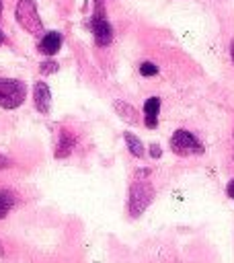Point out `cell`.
I'll return each instance as SVG.
<instances>
[{
  "mask_svg": "<svg viewBox=\"0 0 234 263\" xmlns=\"http://www.w3.org/2000/svg\"><path fill=\"white\" fill-rule=\"evenodd\" d=\"M123 140H125V144H127V150H129L135 158H144L146 148H144L142 140H140L135 134H131V132H123Z\"/></svg>",
  "mask_w": 234,
  "mask_h": 263,
  "instance_id": "7c38bea8",
  "label": "cell"
},
{
  "mask_svg": "<svg viewBox=\"0 0 234 263\" xmlns=\"http://www.w3.org/2000/svg\"><path fill=\"white\" fill-rule=\"evenodd\" d=\"M154 199V187L146 179H135L127 193V214L131 218H140Z\"/></svg>",
  "mask_w": 234,
  "mask_h": 263,
  "instance_id": "6da1fadb",
  "label": "cell"
},
{
  "mask_svg": "<svg viewBox=\"0 0 234 263\" xmlns=\"http://www.w3.org/2000/svg\"><path fill=\"white\" fill-rule=\"evenodd\" d=\"M4 41H6V37H4V33L0 31V47H2V43H4Z\"/></svg>",
  "mask_w": 234,
  "mask_h": 263,
  "instance_id": "d6986e66",
  "label": "cell"
},
{
  "mask_svg": "<svg viewBox=\"0 0 234 263\" xmlns=\"http://www.w3.org/2000/svg\"><path fill=\"white\" fill-rule=\"evenodd\" d=\"M158 113H160V99L158 97H150L144 101V119H146V127L154 129L158 125Z\"/></svg>",
  "mask_w": 234,
  "mask_h": 263,
  "instance_id": "9c48e42d",
  "label": "cell"
},
{
  "mask_svg": "<svg viewBox=\"0 0 234 263\" xmlns=\"http://www.w3.org/2000/svg\"><path fill=\"white\" fill-rule=\"evenodd\" d=\"M230 55H232V62H234V41H232V45H230Z\"/></svg>",
  "mask_w": 234,
  "mask_h": 263,
  "instance_id": "ac0fdd59",
  "label": "cell"
},
{
  "mask_svg": "<svg viewBox=\"0 0 234 263\" xmlns=\"http://www.w3.org/2000/svg\"><path fill=\"white\" fill-rule=\"evenodd\" d=\"M27 99V84L16 78H0V107L16 109Z\"/></svg>",
  "mask_w": 234,
  "mask_h": 263,
  "instance_id": "7a4b0ae2",
  "label": "cell"
},
{
  "mask_svg": "<svg viewBox=\"0 0 234 263\" xmlns=\"http://www.w3.org/2000/svg\"><path fill=\"white\" fill-rule=\"evenodd\" d=\"M140 74L142 76H156L158 74V66L152 62H142L140 64Z\"/></svg>",
  "mask_w": 234,
  "mask_h": 263,
  "instance_id": "5bb4252c",
  "label": "cell"
},
{
  "mask_svg": "<svg viewBox=\"0 0 234 263\" xmlns=\"http://www.w3.org/2000/svg\"><path fill=\"white\" fill-rule=\"evenodd\" d=\"M226 193H228V195H230V197L234 199V179H232V181H230V183L226 185Z\"/></svg>",
  "mask_w": 234,
  "mask_h": 263,
  "instance_id": "e0dca14e",
  "label": "cell"
},
{
  "mask_svg": "<svg viewBox=\"0 0 234 263\" xmlns=\"http://www.w3.org/2000/svg\"><path fill=\"white\" fill-rule=\"evenodd\" d=\"M57 70H60V64L53 62V60H43V62L39 64V72H41V74H55Z\"/></svg>",
  "mask_w": 234,
  "mask_h": 263,
  "instance_id": "4fadbf2b",
  "label": "cell"
},
{
  "mask_svg": "<svg viewBox=\"0 0 234 263\" xmlns=\"http://www.w3.org/2000/svg\"><path fill=\"white\" fill-rule=\"evenodd\" d=\"M62 35L57 33V31H47L43 37H41V41L37 43V49L43 53V55H47V58H51V55H55L60 49H62Z\"/></svg>",
  "mask_w": 234,
  "mask_h": 263,
  "instance_id": "52a82bcc",
  "label": "cell"
},
{
  "mask_svg": "<svg viewBox=\"0 0 234 263\" xmlns=\"http://www.w3.org/2000/svg\"><path fill=\"white\" fill-rule=\"evenodd\" d=\"M90 31L94 35V43L99 47H105L111 43L113 39V27L111 23L107 21L105 12H103V2H96V10H94V16L90 18Z\"/></svg>",
  "mask_w": 234,
  "mask_h": 263,
  "instance_id": "5b68a950",
  "label": "cell"
},
{
  "mask_svg": "<svg viewBox=\"0 0 234 263\" xmlns=\"http://www.w3.org/2000/svg\"><path fill=\"white\" fill-rule=\"evenodd\" d=\"M148 152H150L152 158H160V156H162V148H160V144H150Z\"/></svg>",
  "mask_w": 234,
  "mask_h": 263,
  "instance_id": "9a60e30c",
  "label": "cell"
},
{
  "mask_svg": "<svg viewBox=\"0 0 234 263\" xmlns=\"http://www.w3.org/2000/svg\"><path fill=\"white\" fill-rule=\"evenodd\" d=\"M113 109H115V113H117L123 121H127V123H138V121H140L138 111H135L129 103H125V101H113Z\"/></svg>",
  "mask_w": 234,
  "mask_h": 263,
  "instance_id": "30bf717a",
  "label": "cell"
},
{
  "mask_svg": "<svg viewBox=\"0 0 234 263\" xmlns=\"http://www.w3.org/2000/svg\"><path fill=\"white\" fill-rule=\"evenodd\" d=\"M14 14H16L18 25H21L27 33H31V35H39V33L43 31L41 16H39V12H37V4H35V0H16Z\"/></svg>",
  "mask_w": 234,
  "mask_h": 263,
  "instance_id": "3957f363",
  "label": "cell"
},
{
  "mask_svg": "<svg viewBox=\"0 0 234 263\" xmlns=\"http://www.w3.org/2000/svg\"><path fill=\"white\" fill-rule=\"evenodd\" d=\"M0 257H4V247H2V242H0Z\"/></svg>",
  "mask_w": 234,
  "mask_h": 263,
  "instance_id": "ffe728a7",
  "label": "cell"
},
{
  "mask_svg": "<svg viewBox=\"0 0 234 263\" xmlns=\"http://www.w3.org/2000/svg\"><path fill=\"white\" fill-rule=\"evenodd\" d=\"M76 146V136L72 129L68 127H62L60 129V136H57V144H55V158H66L70 156L72 148Z\"/></svg>",
  "mask_w": 234,
  "mask_h": 263,
  "instance_id": "ba28073f",
  "label": "cell"
},
{
  "mask_svg": "<svg viewBox=\"0 0 234 263\" xmlns=\"http://www.w3.org/2000/svg\"><path fill=\"white\" fill-rule=\"evenodd\" d=\"M94 2H103V0H94Z\"/></svg>",
  "mask_w": 234,
  "mask_h": 263,
  "instance_id": "7402d4cb",
  "label": "cell"
},
{
  "mask_svg": "<svg viewBox=\"0 0 234 263\" xmlns=\"http://www.w3.org/2000/svg\"><path fill=\"white\" fill-rule=\"evenodd\" d=\"M170 150L179 156H191V154H203V144L187 129H177L170 136Z\"/></svg>",
  "mask_w": 234,
  "mask_h": 263,
  "instance_id": "277c9868",
  "label": "cell"
},
{
  "mask_svg": "<svg viewBox=\"0 0 234 263\" xmlns=\"http://www.w3.org/2000/svg\"><path fill=\"white\" fill-rule=\"evenodd\" d=\"M0 16H2V0H0Z\"/></svg>",
  "mask_w": 234,
  "mask_h": 263,
  "instance_id": "44dd1931",
  "label": "cell"
},
{
  "mask_svg": "<svg viewBox=\"0 0 234 263\" xmlns=\"http://www.w3.org/2000/svg\"><path fill=\"white\" fill-rule=\"evenodd\" d=\"M33 103H35L39 113H47L49 111V107H51V92H49L47 82L37 80L33 84Z\"/></svg>",
  "mask_w": 234,
  "mask_h": 263,
  "instance_id": "8992f818",
  "label": "cell"
},
{
  "mask_svg": "<svg viewBox=\"0 0 234 263\" xmlns=\"http://www.w3.org/2000/svg\"><path fill=\"white\" fill-rule=\"evenodd\" d=\"M8 166H12V160L6 158L4 154H0V168H8Z\"/></svg>",
  "mask_w": 234,
  "mask_h": 263,
  "instance_id": "2e32d148",
  "label": "cell"
},
{
  "mask_svg": "<svg viewBox=\"0 0 234 263\" xmlns=\"http://www.w3.org/2000/svg\"><path fill=\"white\" fill-rule=\"evenodd\" d=\"M18 195L12 189H0V220L8 216V212L16 205Z\"/></svg>",
  "mask_w": 234,
  "mask_h": 263,
  "instance_id": "8fae6325",
  "label": "cell"
}]
</instances>
